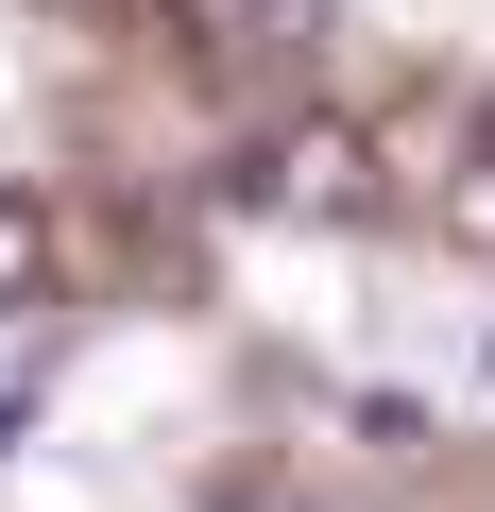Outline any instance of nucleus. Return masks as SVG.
Instances as JSON below:
<instances>
[{"instance_id":"f257e3e1","label":"nucleus","mask_w":495,"mask_h":512,"mask_svg":"<svg viewBox=\"0 0 495 512\" xmlns=\"http://www.w3.org/2000/svg\"><path fill=\"white\" fill-rule=\"evenodd\" d=\"M239 205H274V222H376V154L342 120H291L274 154H239Z\"/></svg>"},{"instance_id":"f03ea898","label":"nucleus","mask_w":495,"mask_h":512,"mask_svg":"<svg viewBox=\"0 0 495 512\" xmlns=\"http://www.w3.org/2000/svg\"><path fill=\"white\" fill-rule=\"evenodd\" d=\"M205 18V52H239V69H291L308 52V0H188Z\"/></svg>"},{"instance_id":"7ed1b4c3","label":"nucleus","mask_w":495,"mask_h":512,"mask_svg":"<svg viewBox=\"0 0 495 512\" xmlns=\"http://www.w3.org/2000/svg\"><path fill=\"white\" fill-rule=\"evenodd\" d=\"M35 274H52V222H35L18 188H0V308H35Z\"/></svg>"},{"instance_id":"20e7f679","label":"nucleus","mask_w":495,"mask_h":512,"mask_svg":"<svg viewBox=\"0 0 495 512\" xmlns=\"http://www.w3.org/2000/svg\"><path fill=\"white\" fill-rule=\"evenodd\" d=\"M444 222H461V239H495V137H478V171L444 188Z\"/></svg>"},{"instance_id":"39448f33","label":"nucleus","mask_w":495,"mask_h":512,"mask_svg":"<svg viewBox=\"0 0 495 512\" xmlns=\"http://www.w3.org/2000/svg\"><path fill=\"white\" fill-rule=\"evenodd\" d=\"M18 410H35V376H18V359H0V444H18Z\"/></svg>"},{"instance_id":"423d86ee","label":"nucleus","mask_w":495,"mask_h":512,"mask_svg":"<svg viewBox=\"0 0 495 512\" xmlns=\"http://www.w3.org/2000/svg\"><path fill=\"white\" fill-rule=\"evenodd\" d=\"M222 512H308V495H222Z\"/></svg>"},{"instance_id":"0eeeda50","label":"nucleus","mask_w":495,"mask_h":512,"mask_svg":"<svg viewBox=\"0 0 495 512\" xmlns=\"http://www.w3.org/2000/svg\"><path fill=\"white\" fill-rule=\"evenodd\" d=\"M478 376H495V342H478Z\"/></svg>"}]
</instances>
